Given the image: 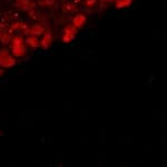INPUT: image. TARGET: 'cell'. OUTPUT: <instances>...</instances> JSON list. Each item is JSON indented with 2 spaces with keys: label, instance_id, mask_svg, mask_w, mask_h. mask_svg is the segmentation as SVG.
I'll return each mask as SVG.
<instances>
[{
  "label": "cell",
  "instance_id": "cell-1",
  "mask_svg": "<svg viewBox=\"0 0 167 167\" xmlns=\"http://www.w3.org/2000/svg\"><path fill=\"white\" fill-rule=\"evenodd\" d=\"M22 39L20 37H17L15 40L13 41V54L16 56H22L25 54V47L22 45Z\"/></svg>",
  "mask_w": 167,
  "mask_h": 167
},
{
  "label": "cell",
  "instance_id": "cell-2",
  "mask_svg": "<svg viewBox=\"0 0 167 167\" xmlns=\"http://www.w3.org/2000/svg\"><path fill=\"white\" fill-rule=\"evenodd\" d=\"M77 33V28L75 26H68L66 27V29L64 31V37H63V41L64 42H69L71 39H74Z\"/></svg>",
  "mask_w": 167,
  "mask_h": 167
},
{
  "label": "cell",
  "instance_id": "cell-3",
  "mask_svg": "<svg viewBox=\"0 0 167 167\" xmlns=\"http://www.w3.org/2000/svg\"><path fill=\"white\" fill-rule=\"evenodd\" d=\"M15 63H16L15 59L11 58L8 55V52H6V56L0 59V65L4 67H11L15 65Z\"/></svg>",
  "mask_w": 167,
  "mask_h": 167
},
{
  "label": "cell",
  "instance_id": "cell-4",
  "mask_svg": "<svg viewBox=\"0 0 167 167\" xmlns=\"http://www.w3.org/2000/svg\"><path fill=\"white\" fill-rule=\"evenodd\" d=\"M74 26H75L76 28H80V27H83L84 24L86 22V17L83 16V15H78V16H76L74 18Z\"/></svg>",
  "mask_w": 167,
  "mask_h": 167
},
{
  "label": "cell",
  "instance_id": "cell-5",
  "mask_svg": "<svg viewBox=\"0 0 167 167\" xmlns=\"http://www.w3.org/2000/svg\"><path fill=\"white\" fill-rule=\"evenodd\" d=\"M50 44H51V35H50V33H47L46 35H45L44 39H42L41 45L44 48H48Z\"/></svg>",
  "mask_w": 167,
  "mask_h": 167
},
{
  "label": "cell",
  "instance_id": "cell-6",
  "mask_svg": "<svg viewBox=\"0 0 167 167\" xmlns=\"http://www.w3.org/2000/svg\"><path fill=\"white\" fill-rule=\"evenodd\" d=\"M132 0H118L117 1V7H125V6H128L130 4Z\"/></svg>",
  "mask_w": 167,
  "mask_h": 167
},
{
  "label": "cell",
  "instance_id": "cell-7",
  "mask_svg": "<svg viewBox=\"0 0 167 167\" xmlns=\"http://www.w3.org/2000/svg\"><path fill=\"white\" fill-rule=\"evenodd\" d=\"M33 40H35V38H30V41L29 40H28V42H30V45H31V46L33 47H35V46H37L38 45V41H33Z\"/></svg>",
  "mask_w": 167,
  "mask_h": 167
},
{
  "label": "cell",
  "instance_id": "cell-8",
  "mask_svg": "<svg viewBox=\"0 0 167 167\" xmlns=\"http://www.w3.org/2000/svg\"><path fill=\"white\" fill-rule=\"evenodd\" d=\"M1 74H2V72H1V70H0V76H1Z\"/></svg>",
  "mask_w": 167,
  "mask_h": 167
}]
</instances>
